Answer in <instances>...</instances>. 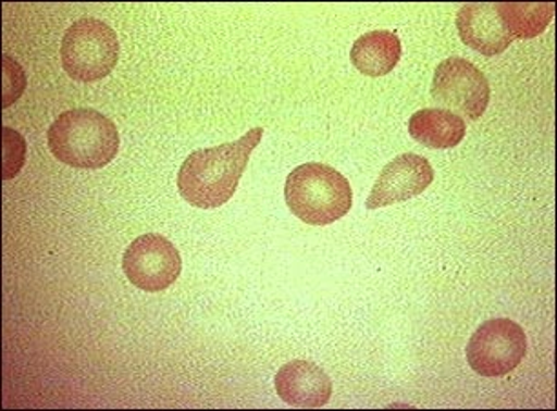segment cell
<instances>
[{
	"instance_id": "cell-9",
	"label": "cell",
	"mask_w": 557,
	"mask_h": 411,
	"mask_svg": "<svg viewBox=\"0 0 557 411\" xmlns=\"http://www.w3.org/2000/svg\"><path fill=\"white\" fill-rule=\"evenodd\" d=\"M456 24L462 42L483 55H499L512 45L497 4H465Z\"/></svg>"
},
{
	"instance_id": "cell-13",
	"label": "cell",
	"mask_w": 557,
	"mask_h": 411,
	"mask_svg": "<svg viewBox=\"0 0 557 411\" xmlns=\"http://www.w3.org/2000/svg\"><path fill=\"white\" fill-rule=\"evenodd\" d=\"M508 34L516 39H534L550 24L556 7L552 2L527 4V2H503L497 4Z\"/></svg>"
},
{
	"instance_id": "cell-8",
	"label": "cell",
	"mask_w": 557,
	"mask_h": 411,
	"mask_svg": "<svg viewBox=\"0 0 557 411\" xmlns=\"http://www.w3.org/2000/svg\"><path fill=\"white\" fill-rule=\"evenodd\" d=\"M434 180V170L424 157L403 153L386 164L368 197V210L405 202L423 194Z\"/></svg>"
},
{
	"instance_id": "cell-15",
	"label": "cell",
	"mask_w": 557,
	"mask_h": 411,
	"mask_svg": "<svg viewBox=\"0 0 557 411\" xmlns=\"http://www.w3.org/2000/svg\"><path fill=\"white\" fill-rule=\"evenodd\" d=\"M26 88V75L23 67L13 61L12 57L4 55V100L2 107H12L13 100H17Z\"/></svg>"
},
{
	"instance_id": "cell-14",
	"label": "cell",
	"mask_w": 557,
	"mask_h": 411,
	"mask_svg": "<svg viewBox=\"0 0 557 411\" xmlns=\"http://www.w3.org/2000/svg\"><path fill=\"white\" fill-rule=\"evenodd\" d=\"M2 139H4V167H2V178L15 177L24 166V157H26V142L23 137L13 132L12 128L2 129Z\"/></svg>"
},
{
	"instance_id": "cell-1",
	"label": "cell",
	"mask_w": 557,
	"mask_h": 411,
	"mask_svg": "<svg viewBox=\"0 0 557 411\" xmlns=\"http://www.w3.org/2000/svg\"><path fill=\"white\" fill-rule=\"evenodd\" d=\"M264 129L253 128L239 140L218 148L194 151L178 170V194L202 210L226 204L239 186L251 151L261 142Z\"/></svg>"
},
{
	"instance_id": "cell-3",
	"label": "cell",
	"mask_w": 557,
	"mask_h": 411,
	"mask_svg": "<svg viewBox=\"0 0 557 411\" xmlns=\"http://www.w3.org/2000/svg\"><path fill=\"white\" fill-rule=\"evenodd\" d=\"M285 199L290 212L312 226L339 221L354 204L350 183L335 167L321 162H308L288 175Z\"/></svg>"
},
{
	"instance_id": "cell-5",
	"label": "cell",
	"mask_w": 557,
	"mask_h": 411,
	"mask_svg": "<svg viewBox=\"0 0 557 411\" xmlns=\"http://www.w3.org/2000/svg\"><path fill=\"white\" fill-rule=\"evenodd\" d=\"M527 356V335L510 319L481 324L467 346V361L483 377H503L513 372Z\"/></svg>"
},
{
	"instance_id": "cell-11",
	"label": "cell",
	"mask_w": 557,
	"mask_h": 411,
	"mask_svg": "<svg viewBox=\"0 0 557 411\" xmlns=\"http://www.w3.org/2000/svg\"><path fill=\"white\" fill-rule=\"evenodd\" d=\"M401 39L394 32H370L351 46V64L367 77H383L401 61Z\"/></svg>"
},
{
	"instance_id": "cell-7",
	"label": "cell",
	"mask_w": 557,
	"mask_h": 411,
	"mask_svg": "<svg viewBox=\"0 0 557 411\" xmlns=\"http://www.w3.org/2000/svg\"><path fill=\"white\" fill-rule=\"evenodd\" d=\"M123 270L129 283L157 294L170 288L183 272V261L175 246L159 234L140 235L124 251Z\"/></svg>"
},
{
	"instance_id": "cell-12",
	"label": "cell",
	"mask_w": 557,
	"mask_h": 411,
	"mask_svg": "<svg viewBox=\"0 0 557 411\" xmlns=\"http://www.w3.org/2000/svg\"><path fill=\"white\" fill-rule=\"evenodd\" d=\"M408 132L419 145L432 150H450L456 148L467 134V124L459 115L441 108H426L413 113Z\"/></svg>"
},
{
	"instance_id": "cell-6",
	"label": "cell",
	"mask_w": 557,
	"mask_h": 411,
	"mask_svg": "<svg viewBox=\"0 0 557 411\" xmlns=\"http://www.w3.org/2000/svg\"><path fill=\"white\" fill-rule=\"evenodd\" d=\"M432 97L441 107L478 121L491 102V84L480 67L461 57L441 62L432 80Z\"/></svg>"
},
{
	"instance_id": "cell-4",
	"label": "cell",
	"mask_w": 557,
	"mask_h": 411,
	"mask_svg": "<svg viewBox=\"0 0 557 411\" xmlns=\"http://www.w3.org/2000/svg\"><path fill=\"white\" fill-rule=\"evenodd\" d=\"M119 39L99 18H81L67 28L61 45L64 72L78 83L108 77L119 61Z\"/></svg>"
},
{
	"instance_id": "cell-10",
	"label": "cell",
	"mask_w": 557,
	"mask_h": 411,
	"mask_svg": "<svg viewBox=\"0 0 557 411\" xmlns=\"http://www.w3.org/2000/svg\"><path fill=\"white\" fill-rule=\"evenodd\" d=\"M275 391L286 404L321 408L332 397V381L313 362H288L275 375Z\"/></svg>"
},
{
	"instance_id": "cell-2",
	"label": "cell",
	"mask_w": 557,
	"mask_h": 411,
	"mask_svg": "<svg viewBox=\"0 0 557 411\" xmlns=\"http://www.w3.org/2000/svg\"><path fill=\"white\" fill-rule=\"evenodd\" d=\"M48 146L57 161L81 170H101L117 157V126L102 113L77 108L61 113L48 129Z\"/></svg>"
}]
</instances>
